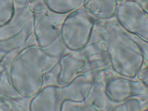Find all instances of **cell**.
Listing matches in <instances>:
<instances>
[{
  "mask_svg": "<svg viewBox=\"0 0 148 111\" xmlns=\"http://www.w3.org/2000/svg\"><path fill=\"white\" fill-rule=\"evenodd\" d=\"M91 39L103 41L114 72L127 77L136 78L144 62L142 49L119 24L116 17L96 21Z\"/></svg>",
  "mask_w": 148,
  "mask_h": 111,
  "instance_id": "6da1fadb",
  "label": "cell"
},
{
  "mask_svg": "<svg viewBox=\"0 0 148 111\" xmlns=\"http://www.w3.org/2000/svg\"><path fill=\"white\" fill-rule=\"evenodd\" d=\"M59 58L39 46L24 47L10 67L9 76L13 87L22 97H33L43 87L45 75L58 62Z\"/></svg>",
  "mask_w": 148,
  "mask_h": 111,
  "instance_id": "7a4b0ae2",
  "label": "cell"
},
{
  "mask_svg": "<svg viewBox=\"0 0 148 111\" xmlns=\"http://www.w3.org/2000/svg\"><path fill=\"white\" fill-rule=\"evenodd\" d=\"M58 84L66 85L82 75L92 72L112 71L105 46L99 39H91L84 47L75 51L67 49L60 57Z\"/></svg>",
  "mask_w": 148,
  "mask_h": 111,
  "instance_id": "3957f363",
  "label": "cell"
},
{
  "mask_svg": "<svg viewBox=\"0 0 148 111\" xmlns=\"http://www.w3.org/2000/svg\"><path fill=\"white\" fill-rule=\"evenodd\" d=\"M102 71H92L82 75L66 85L43 87L33 97L29 103V110L60 111L61 105L65 101H82L94 79Z\"/></svg>",
  "mask_w": 148,
  "mask_h": 111,
  "instance_id": "277c9868",
  "label": "cell"
},
{
  "mask_svg": "<svg viewBox=\"0 0 148 111\" xmlns=\"http://www.w3.org/2000/svg\"><path fill=\"white\" fill-rule=\"evenodd\" d=\"M68 14H58L47 9L34 14V31L39 46L55 56L60 57L66 50L61 36L63 21Z\"/></svg>",
  "mask_w": 148,
  "mask_h": 111,
  "instance_id": "5b68a950",
  "label": "cell"
},
{
  "mask_svg": "<svg viewBox=\"0 0 148 111\" xmlns=\"http://www.w3.org/2000/svg\"><path fill=\"white\" fill-rule=\"evenodd\" d=\"M96 21L83 7L65 17L61 27V36L69 51L82 49L89 42Z\"/></svg>",
  "mask_w": 148,
  "mask_h": 111,
  "instance_id": "8992f818",
  "label": "cell"
},
{
  "mask_svg": "<svg viewBox=\"0 0 148 111\" xmlns=\"http://www.w3.org/2000/svg\"><path fill=\"white\" fill-rule=\"evenodd\" d=\"M112 71H103L94 79L84 98L80 101H65L60 111H109L115 103L110 99L105 92L107 77Z\"/></svg>",
  "mask_w": 148,
  "mask_h": 111,
  "instance_id": "52a82bcc",
  "label": "cell"
},
{
  "mask_svg": "<svg viewBox=\"0 0 148 111\" xmlns=\"http://www.w3.org/2000/svg\"><path fill=\"white\" fill-rule=\"evenodd\" d=\"M116 18L129 33L148 43V13L134 0H120Z\"/></svg>",
  "mask_w": 148,
  "mask_h": 111,
  "instance_id": "ba28073f",
  "label": "cell"
},
{
  "mask_svg": "<svg viewBox=\"0 0 148 111\" xmlns=\"http://www.w3.org/2000/svg\"><path fill=\"white\" fill-rule=\"evenodd\" d=\"M105 92L116 105L131 97L147 92L148 87L136 78L127 77L111 71L106 79Z\"/></svg>",
  "mask_w": 148,
  "mask_h": 111,
  "instance_id": "9c48e42d",
  "label": "cell"
},
{
  "mask_svg": "<svg viewBox=\"0 0 148 111\" xmlns=\"http://www.w3.org/2000/svg\"><path fill=\"white\" fill-rule=\"evenodd\" d=\"M118 4V0H84L83 8L98 21L115 17Z\"/></svg>",
  "mask_w": 148,
  "mask_h": 111,
  "instance_id": "30bf717a",
  "label": "cell"
},
{
  "mask_svg": "<svg viewBox=\"0 0 148 111\" xmlns=\"http://www.w3.org/2000/svg\"><path fill=\"white\" fill-rule=\"evenodd\" d=\"M33 28L34 21L29 20L23 24L20 30L16 34L9 38L0 39V64L9 53L23 45Z\"/></svg>",
  "mask_w": 148,
  "mask_h": 111,
  "instance_id": "8fae6325",
  "label": "cell"
},
{
  "mask_svg": "<svg viewBox=\"0 0 148 111\" xmlns=\"http://www.w3.org/2000/svg\"><path fill=\"white\" fill-rule=\"evenodd\" d=\"M47 9L58 14H68L83 7L84 0H43Z\"/></svg>",
  "mask_w": 148,
  "mask_h": 111,
  "instance_id": "7c38bea8",
  "label": "cell"
},
{
  "mask_svg": "<svg viewBox=\"0 0 148 111\" xmlns=\"http://www.w3.org/2000/svg\"><path fill=\"white\" fill-rule=\"evenodd\" d=\"M112 110H148V92L131 97L123 102L115 105Z\"/></svg>",
  "mask_w": 148,
  "mask_h": 111,
  "instance_id": "4fadbf2b",
  "label": "cell"
},
{
  "mask_svg": "<svg viewBox=\"0 0 148 111\" xmlns=\"http://www.w3.org/2000/svg\"><path fill=\"white\" fill-rule=\"evenodd\" d=\"M129 34L140 47L144 57V62L138 71L136 78L140 80L147 87H148V43L141 40L137 36L130 33Z\"/></svg>",
  "mask_w": 148,
  "mask_h": 111,
  "instance_id": "5bb4252c",
  "label": "cell"
},
{
  "mask_svg": "<svg viewBox=\"0 0 148 111\" xmlns=\"http://www.w3.org/2000/svg\"><path fill=\"white\" fill-rule=\"evenodd\" d=\"M13 0H0V27L8 24L15 12Z\"/></svg>",
  "mask_w": 148,
  "mask_h": 111,
  "instance_id": "9a60e30c",
  "label": "cell"
},
{
  "mask_svg": "<svg viewBox=\"0 0 148 111\" xmlns=\"http://www.w3.org/2000/svg\"><path fill=\"white\" fill-rule=\"evenodd\" d=\"M6 71L1 72L0 75V92L2 94L11 98L20 99L22 97L13 87L9 76Z\"/></svg>",
  "mask_w": 148,
  "mask_h": 111,
  "instance_id": "2e32d148",
  "label": "cell"
},
{
  "mask_svg": "<svg viewBox=\"0 0 148 111\" xmlns=\"http://www.w3.org/2000/svg\"><path fill=\"white\" fill-rule=\"evenodd\" d=\"M28 7L33 14L40 13L47 9L43 0H35L29 3Z\"/></svg>",
  "mask_w": 148,
  "mask_h": 111,
  "instance_id": "e0dca14e",
  "label": "cell"
},
{
  "mask_svg": "<svg viewBox=\"0 0 148 111\" xmlns=\"http://www.w3.org/2000/svg\"><path fill=\"white\" fill-rule=\"evenodd\" d=\"M35 0H13L15 8H22L27 6L29 3Z\"/></svg>",
  "mask_w": 148,
  "mask_h": 111,
  "instance_id": "ac0fdd59",
  "label": "cell"
},
{
  "mask_svg": "<svg viewBox=\"0 0 148 111\" xmlns=\"http://www.w3.org/2000/svg\"><path fill=\"white\" fill-rule=\"evenodd\" d=\"M120 1V0H118ZM138 2L141 7L148 13V0H134Z\"/></svg>",
  "mask_w": 148,
  "mask_h": 111,
  "instance_id": "d6986e66",
  "label": "cell"
}]
</instances>
